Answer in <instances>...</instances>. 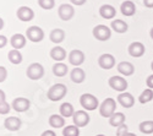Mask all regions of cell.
Instances as JSON below:
<instances>
[{"label": "cell", "mask_w": 153, "mask_h": 136, "mask_svg": "<svg viewBox=\"0 0 153 136\" xmlns=\"http://www.w3.org/2000/svg\"><path fill=\"white\" fill-rule=\"evenodd\" d=\"M7 77V70L4 66H0V82H4Z\"/></svg>", "instance_id": "e575fe53"}, {"label": "cell", "mask_w": 153, "mask_h": 136, "mask_svg": "<svg viewBox=\"0 0 153 136\" xmlns=\"http://www.w3.org/2000/svg\"><path fill=\"white\" fill-rule=\"evenodd\" d=\"M74 15H75V10H74V7L70 4H62V5H60V7H59V16H60L61 20L69 21V20H71L74 17Z\"/></svg>", "instance_id": "4fadbf2b"}, {"label": "cell", "mask_w": 153, "mask_h": 136, "mask_svg": "<svg viewBox=\"0 0 153 136\" xmlns=\"http://www.w3.org/2000/svg\"><path fill=\"white\" fill-rule=\"evenodd\" d=\"M69 61H70V64L77 68L85 61V54L81 51H79V49H75V51H72L69 54Z\"/></svg>", "instance_id": "9a60e30c"}, {"label": "cell", "mask_w": 153, "mask_h": 136, "mask_svg": "<svg viewBox=\"0 0 153 136\" xmlns=\"http://www.w3.org/2000/svg\"><path fill=\"white\" fill-rule=\"evenodd\" d=\"M99 15L103 17V19L110 20V19H113L114 16L117 15V10H115V7H114V6L105 4V5H102V6H100V9H99Z\"/></svg>", "instance_id": "ac0fdd59"}, {"label": "cell", "mask_w": 153, "mask_h": 136, "mask_svg": "<svg viewBox=\"0 0 153 136\" xmlns=\"http://www.w3.org/2000/svg\"><path fill=\"white\" fill-rule=\"evenodd\" d=\"M117 110V101L113 98H107L99 106V114L103 118H110Z\"/></svg>", "instance_id": "7a4b0ae2"}, {"label": "cell", "mask_w": 153, "mask_h": 136, "mask_svg": "<svg viewBox=\"0 0 153 136\" xmlns=\"http://www.w3.org/2000/svg\"><path fill=\"white\" fill-rule=\"evenodd\" d=\"M152 100H153V90H151V88H146L138 97V102L142 104H146V103L151 102Z\"/></svg>", "instance_id": "f546056e"}, {"label": "cell", "mask_w": 153, "mask_h": 136, "mask_svg": "<svg viewBox=\"0 0 153 136\" xmlns=\"http://www.w3.org/2000/svg\"><path fill=\"white\" fill-rule=\"evenodd\" d=\"M64 136H80V128L76 125H68L62 130Z\"/></svg>", "instance_id": "1f68e13d"}, {"label": "cell", "mask_w": 153, "mask_h": 136, "mask_svg": "<svg viewBox=\"0 0 153 136\" xmlns=\"http://www.w3.org/2000/svg\"><path fill=\"white\" fill-rule=\"evenodd\" d=\"M41 136H56V134H55L53 130H45V131L42 132Z\"/></svg>", "instance_id": "f35d334b"}, {"label": "cell", "mask_w": 153, "mask_h": 136, "mask_svg": "<svg viewBox=\"0 0 153 136\" xmlns=\"http://www.w3.org/2000/svg\"><path fill=\"white\" fill-rule=\"evenodd\" d=\"M43 75H44V68L38 63L31 64L27 69V76H28V79H31L33 81L41 80L43 77Z\"/></svg>", "instance_id": "277c9868"}, {"label": "cell", "mask_w": 153, "mask_h": 136, "mask_svg": "<svg viewBox=\"0 0 153 136\" xmlns=\"http://www.w3.org/2000/svg\"><path fill=\"white\" fill-rule=\"evenodd\" d=\"M97 136H104V135H97Z\"/></svg>", "instance_id": "7dc6e473"}, {"label": "cell", "mask_w": 153, "mask_h": 136, "mask_svg": "<svg viewBox=\"0 0 153 136\" xmlns=\"http://www.w3.org/2000/svg\"><path fill=\"white\" fill-rule=\"evenodd\" d=\"M30 106H31V102L25 97H19L12 102V107H14V109L19 113H23V112H26V110H28Z\"/></svg>", "instance_id": "30bf717a"}, {"label": "cell", "mask_w": 153, "mask_h": 136, "mask_svg": "<svg viewBox=\"0 0 153 136\" xmlns=\"http://www.w3.org/2000/svg\"><path fill=\"white\" fill-rule=\"evenodd\" d=\"M10 43L12 45V48L14 49H21L23 48L25 45H26V38H25V36L20 34V33H16L11 37V39H10Z\"/></svg>", "instance_id": "d6986e66"}, {"label": "cell", "mask_w": 153, "mask_h": 136, "mask_svg": "<svg viewBox=\"0 0 153 136\" xmlns=\"http://www.w3.org/2000/svg\"><path fill=\"white\" fill-rule=\"evenodd\" d=\"M3 27H4V20L0 17V30H3Z\"/></svg>", "instance_id": "7bdbcfd3"}, {"label": "cell", "mask_w": 153, "mask_h": 136, "mask_svg": "<svg viewBox=\"0 0 153 136\" xmlns=\"http://www.w3.org/2000/svg\"><path fill=\"white\" fill-rule=\"evenodd\" d=\"M65 38V32L61 28H55L50 32V41L53 43H61Z\"/></svg>", "instance_id": "484cf974"}, {"label": "cell", "mask_w": 153, "mask_h": 136, "mask_svg": "<svg viewBox=\"0 0 153 136\" xmlns=\"http://www.w3.org/2000/svg\"><path fill=\"white\" fill-rule=\"evenodd\" d=\"M146 83H147V87H148V88L153 90V75H149V76L147 77Z\"/></svg>", "instance_id": "74e56055"}, {"label": "cell", "mask_w": 153, "mask_h": 136, "mask_svg": "<svg viewBox=\"0 0 153 136\" xmlns=\"http://www.w3.org/2000/svg\"><path fill=\"white\" fill-rule=\"evenodd\" d=\"M49 125L54 129H60L62 126H65V118L59 114H53L49 118Z\"/></svg>", "instance_id": "603a6c76"}, {"label": "cell", "mask_w": 153, "mask_h": 136, "mask_svg": "<svg viewBox=\"0 0 153 136\" xmlns=\"http://www.w3.org/2000/svg\"><path fill=\"white\" fill-rule=\"evenodd\" d=\"M98 64L102 69L104 70H110L111 68H114L115 65V58H114L111 54H102L98 59Z\"/></svg>", "instance_id": "9c48e42d"}, {"label": "cell", "mask_w": 153, "mask_h": 136, "mask_svg": "<svg viewBox=\"0 0 153 136\" xmlns=\"http://www.w3.org/2000/svg\"><path fill=\"white\" fill-rule=\"evenodd\" d=\"M75 113V110H74V107L72 104L70 103H62L60 106V115H62L64 118H69V117H72Z\"/></svg>", "instance_id": "f1b7e54d"}, {"label": "cell", "mask_w": 153, "mask_h": 136, "mask_svg": "<svg viewBox=\"0 0 153 136\" xmlns=\"http://www.w3.org/2000/svg\"><path fill=\"white\" fill-rule=\"evenodd\" d=\"M120 11L121 14L124 16H132L135 12H136V6L132 1H130V0H126V1H124L120 6Z\"/></svg>", "instance_id": "ffe728a7"}, {"label": "cell", "mask_w": 153, "mask_h": 136, "mask_svg": "<svg viewBox=\"0 0 153 136\" xmlns=\"http://www.w3.org/2000/svg\"><path fill=\"white\" fill-rule=\"evenodd\" d=\"M151 69L153 70V61H152V64H151Z\"/></svg>", "instance_id": "bcb514c9"}, {"label": "cell", "mask_w": 153, "mask_h": 136, "mask_svg": "<svg viewBox=\"0 0 153 136\" xmlns=\"http://www.w3.org/2000/svg\"><path fill=\"white\" fill-rule=\"evenodd\" d=\"M80 104L86 110H96L97 107H99V102L97 97H94L91 93H83L80 97Z\"/></svg>", "instance_id": "3957f363"}, {"label": "cell", "mask_w": 153, "mask_h": 136, "mask_svg": "<svg viewBox=\"0 0 153 136\" xmlns=\"http://www.w3.org/2000/svg\"><path fill=\"white\" fill-rule=\"evenodd\" d=\"M123 136H136L135 134H132V132H126V134H124Z\"/></svg>", "instance_id": "ee69618b"}, {"label": "cell", "mask_w": 153, "mask_h": 136, "mask_svg": "<svg viewBox=\"0 0 153 136\" xmlns=\"http://www.w3.org/2000/svg\"><path fill=\"white\" fill-rule=\"evenodd\" d=\"M17 17L23 21V22H28L31 20H33L34 17V12L31 7L28 6H21L19 10H17Z\"/></svg>", "instance_id": "5bb4252c"}, {"label": "cell", "mask_w": 153, "mask_h": 136, "mask_svg": "<svg viewBox=\"0 0 153 136\" xmlns=\"http://www.w3.org/2000/svg\"><path fill=\"white\" fill-rule=\"evenodd\" d=\"M118 71L124 76H131L132 74L135 72V66L129 63V61H121V63L118 64Z\"/></svg>", "instance_id": "e0dca14e"}, {"label": "cell", "mask_w": 153, "mask_h": 136, "mask_svg": "<svg viewBox=\"0 0 153 136\" xmlns=\"http://www.w3.org/2000/svg\"><path fill=\"white\" fill-rule=\"evenodd\" d=\"M138 129L142 134H153V120H146V121H142L141 124L138 125Z\"/></svg>", "instance_id": "4dcf8cb0"}, {"label": "cell", "mask_w": 153, "mask_h": 136, "mask_svg": "<svg viewBox=\"0 0 153 136\" xmlns=\"http://www.w3.org/2000/svg\"><path fill=\"white\" fill-rule=\"evenodd\" d=\"M38 4H39V6L44 10H50V9L54 7L55 1L54 0H38Z\"/></svg>", "instance_id": "d6a6232c"}, {"label": "cell", "mask_w": 153, "mask_h": 136, "mask_svg": "<svg viewBox=\"0 0 153 136\" xmlns=\"http://www.w3.org/2000/svg\"><path fill=\"white\" fill-rule=\"evenodd\" d=\"M50 56H52V59H54L55 61H58V63H60V61H62L64 59L66 58V52L65 49L56 45L54 47L52 51H50Z\"/></svg>", "instance_id": "7402d4cb"}, {"label": "cell", "mask_w": 153, "mask_h": 136, "mask_svg": "<svg viewBox=\"0 0 153 136\" xmlns=\"http://www.w3.org/2000/svg\"><path fill=\"white\" fill-rule=\"evenodd\" d=\"M4 126L9 131H17L21 128V120L17 117H7L4 121Z\"/></svg>", "instance_id": "2e32d148"}, {"label": "cell", "mask_w": 153, "mask_h": 136, "mask_svg": "<svg viewBox=\"0 0 153 136\" xmlns=\"http://www.w3.org/2000/svg\"><path fill=\"white\" fill-rule=\"evenodd\" d=\"M143 4H145V6H147V7H153V0H143Z\"/></svg>", "instance_id": "b9f144b4"}, {"label": "cell", "mask_w": 153, "mask_h": 136, "mask_svg": "<svg viewBox=\"0 0 153 136\" xmlns=\"http://www.w3.org/2000/svg\"><path fill=\"white\" fill-rule=\"evenodd\" d=\"M6 101V96H5V92L3 90H0V103H3Z\"/></svg>", "instance_id": "ab89813d"}, {"label": "cell", "mask_w": 153, "mask_h": 136, "mask_svg": "<svg viewBox=\"0 0 153 136\" xmlns=\"http://www.w3.org/2000/svg\"><path fill=\"white\" fill-rule=\"evenodd\" d=\"M6 44H7V38H6L5 36L0 34V49H1V48H4Z\"/></svg>", "instance_id": "8d00e7d4"}, {"label": "cell", "mask_w": 153, "mask_h": 136, "mask_svg": "<svg viewBox=\"0 0 153 136\" xmlns=\"http://www.w3.org/2000/svg\"><path fill=\"white\" fill-rule=\"evenodd\" d=\"M93 36L94 38L100 41V42H104V41H108L111 36V31L109 27L104 26V25H98L93 28Z\"/></svg>", "instance_id": "5b68a950"}, {"label": "cell", "mask_w": 153, "mask_h": 136, "mask_svg": "<svg viewBox=\"0 0 153 136\" xmlns=\"http://www.w3.org/2000/svg\"><path fill=\"white\" fill-rule=\"evenodd\" d=\"M66 93H68V88H66L65 85H62V83H55V85H53L52 87L49 88V91H48V98L52 102H58V101L62 100V98L66 96Z\"/></svg>", "instance_id": "6da1fadb"}, {"label": "cell", "mask_w": 153, "mask_h": 136, "mask_svg": "<svg viewBox=\"0 0 153 136\" xmlns=\"http://www.w3.org/2000/svg\"><path fill=\"white\" fill-rule=\"evenodd\" d=\"M118 102L121 107L124 108H131L134 107L135 104V98L131 93L129 92H121L119 96H118Z\"/></svg>", "instance_id": "8fae6325"}, {"label": "cell", "mask_w": 153, "mask_h": 136, "mask_svg": "<svg viewBox=\"0 0 153 136\" xmlns=\"http://www.w3.org/2000/svg\"><path fill=\"white\" fill-rule=\"evenodd\" d=\"M109 86L113 88V90H115L118 92H125L126 88H127V81L126 79L121 77V76H111L108 81Z\"/></svg>", "instance_id": "8992f818"}, {"label": "cell", "mask_w": 153, "mask_h": 136, "mask_svg": "<svg viewBox=\"0 0 153 136\" xmlns=\"http://www.w3.org/2000/svg\"><path fill=\"white\" fill-rule=\"evenodd\" d=\"M126 132H129V131H127V125H126V124H123L121 126L117 128V135H118V136H123V135L126 134Z\"/></svg>", "instance_id": "d590c367"}, {"label": "cell", "mask_w": 153, "mask_h": 136, "mask_svg": "<svg viewBox=\"0 0 153 136\" xmlns=\"http://www.w3.org/2000/svg\"><path fill=\"white\" fill-rule=\"evenodd\" d=\"M70 77H71V81L75 82V83H82L85 81V79H86V74L81 68L77 66V68H75L71 71Z\"/></svg>", "instance_id": "44dd1931"}, {"label": "cell", "mask_w": 153, "mask_h": 136, "mask_svg": "<svg viewBox=\"0 0 153 136\" xmlns=\"http://www.w3.org/2000/svg\"><path fill=\"white\" fill-rule=\"evenodd\" d=\"M53 74L55 76L58 77H62V76H65L66 74H68V66L64 64V63H56L54 66H53Z\"/></svg>", "instance_id": "4316f807"}, {"label": "cell", "mask_w": 153, "mask_h": 136, "mask_svg": "<svg viewBox=\"0 0 153 136\" xmlns=\"http://www.w3.org/2000/svg\"><path fill=\"white\" fill-rule=\"evenodd\" d=\"M11 107H12V106H10L6 101L3 102V103H0V114H1V115H6V114H9Z\"/></svg>", "instance_id": "836d02e7"}, {"label": "cell", "mask_w": 153, "mask_h": 136, "mask_svg": "<svg viewBox=\"0 0 153 136\" xmlns=\"http://www.w3.org/2000/svg\"><path fill=\"white\" fill-rule=\"evenodd\" d=\"M27 38L31 41V42H41L43 38H44V32L41 27H38V26H32L27 30Z\"/></svg>", "instance_id": "ba28073f"}, {"label": "cell", "mask_w": 153, "mask_h": 136, "mask_svg": "<svg viewBox=\"0 0 153 136\" xmlns=\"http://www.w3.org/2000/svg\"><path fill=\"white\" fill-rule=\"evenodd\" d=\"M129 54L134 58H140V56H142L146 52V48L145 45L141 43V42H134L129 45Z\"/></svg>", "instance_id": "7c38bea8"}, {"label": "cell", "mask_w": 153, "mask_h": 136, "mask_svg": "<svg viewBox=\"0 0 153 136\" xmlns=\"http://www.w3.org/2000/svg\"><path fill=\"white\" fill-rule=\"evenodd\" d=\"M111 28L115 31L117 33H124L127 31V28H129V26H127V23L123 20H114L111 22Z\"/></svg>", "instance_id": "d4e9b609"}, {"label": "cell", "mask_w": 153, "mask_h": 136, "mask_svg": "<svg viewBox=\"0 0 153 136\" xmlns=\"http://www.w3.org/2000/svg\"><path fill=\"white\" fill-rule=\"evenodd\" d=\"M109 124L111 126H114V128H119L123 124H125V115H124V113L115 112L109 118Z\"/></svg>", "instance_id": "cb8c5ba5"}, {"label": "cell", "mask_w": 153, "mask_h": 136, "mask_svg": "<svg viewBox=\"0 0 153 136\" xmlns=\"http://www.w3.org/2000/svg\"><path fill=\"white\" fill-rule=\"evenodd\" d=\"M7 58H9V60L11 61V63L15 64V65L22 63V54L20 53V51H17V49H12V51H10L9 54H7Z\"/></svg>", "instance_id": "83f0119b"}, {"label": "cell", "mask_w": 153, "mask_h": 136, "mask_svg": "<svg viewBox=\"0 0 153 136\" xmlns=\"http://www.w3.org/2000/svg\"><path fill=\"white\" fill-rule=\"evenodd\" d=\"M72 120H74V124L76 126L83 128V126L88 125V123H90L91 118H90V115H88V113L85 112V110H77V112L74 113Z\"/></svg>", "instance_id": "52a82bcc"}, {"label": "cell", "mask_w": 153, "mask_h": 136, "mask_svg": "<svg viewBox=\"0 0 153 136\" xmlns=\"http://www.w3.org/2000/svg\"><path fill=\"white\" fill-rule=\"evenodd\" d=\"M149 34H151V38H152V39H153V28H152V30H151V32H149Z\"/></svg>", "instance_id": "f6af8a7d"}, {"label": "cell", "mask_w": 153, "mask_h": 136, "mask_svg": "<svg viewBox=\"0 0 153 136\" xmlns=\"http://www.w3.org/2000/svg\"><path fill=\"white\" fill-rule=\"evenodd\" d=\"M70 1L75 5H83L86 3V0H70Z\"/></svg>", "instance_id": "60d3db41"}]
</instances>
